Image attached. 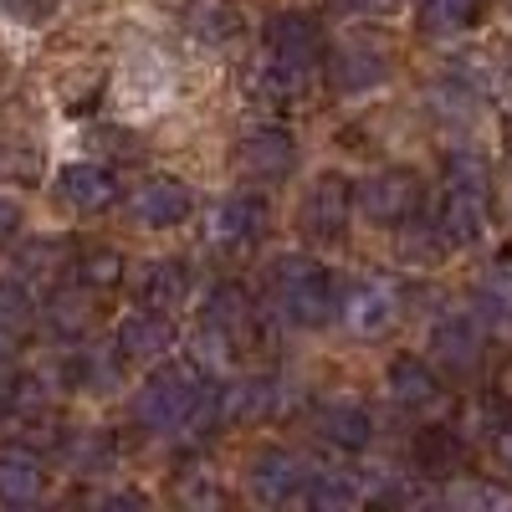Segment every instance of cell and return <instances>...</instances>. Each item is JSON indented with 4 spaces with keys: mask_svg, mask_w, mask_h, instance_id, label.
Wrapping results in <instances>:
<instances>
[{
    "mask_svg": "<svg viewBox=\"0 0 512 512\" xmlns=\"http://www.w3.org/2000/svg\"><path fill=\"white\" fill-rule=\"evenodd\" d=\"M210 400H216V390H210L200 359H164L134 395V420L149 436H180L210 420Z\"/></svg>",
    "mask_w": 512,
    "mask_h": 512,
    "instance_id": "6da1fadb",
    "label": "cell"
},
{
    "mask_svg": "<svg viewBox=\"0 0 512 512\" xmlns=\"http://www.w3.org/2000/svg\"><path fill=\"white\" fill-rule=\"evenodd\" d=\"M267 292H272V313L292 328H323L338 313V282L323 262L303 251H287L267 267Z\"/></svg>",
    "mask_w": 512,
    "mask_h": 512,
    "instance_id": "7a4b0ae2",
    "label": "cell"
},
{
    "mask_svg": "<svg viewBox=\"0 0 512 512\" xmlns=\"http://www.w3.org/2000/svg\"><path fill=\"white\" fill-rule=\"evenodd\" d=\"M262 344H267V328H262V308L251 303V292L241 282L210 287L205 313H200V349H210V364H231Z\"/></svg>",
    "mask_w": 512,
    "mask_h": 512,
    "instance_id": "3957f363",
    "label": "cell"
},
{
    "mask_svg": "<svg viewBox=\"0 0 512 512\" xmlns=\"http://www.w3.org/2000/svg\"><path fill=\"white\" fill-rule=\"evenodd\" d=\"M349 221H354V185L344 175H318L303 195V210H297V226H303L313 241H328L338 246L349 236Z\"/></svg>",
    "mask_w": 512,
    "mask_h": 512,
    "instance_id": "277c9868",
    "label": "cell"
},
{
    "mask_svg": "<svg viewBox=\"0 0 512 512\" xmlns=\"http://www.w3.org/2000/svg\"><path fill=\"white\" fill-rule=\"evenodd\" d=\"M354 205L374 226H405L420 210V180L410 169H379L374 180H364V190H354Z\"/></svg>",
    "mask_w": 512,
    "mask_h": 512,
    "instance_id": "5b68a950",
    "label": "cell"
},
{
    "mask_svg": "<svg viewBox=\"0 0 512 512\" xmlns=\"http://www.w3.org/2000/svg\"><path fill=\"white\" fill-rule=\"evenodd\" d=\"M431 354L436 364L451 374V379H466V374H477L482 359H487V333L472 313H451V318H436L431 328Z\"/></svg>",
    "mask_w": 512,
    "mask_h": 512,
    "instance_id": "8992f818",
    "label": "cell"
},
{
    "mask_svg": "<svg viewBox=\"0 0 512 512\" xmlns=\"http://www.w3.org/2000/svg\"><path fill=\"white\" fill-rule=\"evenodd\" d=\"M128 216H134L144 231H169V226H185L195 216V195L185 180L175 175H154L144 180L134 195H128Z\"/></svg>",
    "mask_w": 512,
    "mask_h": 512,
    "instance_id": "52a82bcc",
    "label": "cell"
},
{
    "mask_svg": "<svg viewBox=\"0 0 512 512\" xmlns=\"http://www.w3.org/2000/svg\"><path fill=\"white\" fill-rule=\"evenodd\" d=\"M492 226V195L487 185H446L436 231L446 246H477Z\"/></svg>",
    "mask_w": 512,
    "mask_h": 512,
    "instance_id": "ba28073f",
    "label": "cell"
},
{
    "mask_svg": "<svg viewBox=\"0 0 512 512\" xmlns=\"http://www.w3.org/2000/svg\"><path fill=\"white\" fill-rule=\"evenodd\" d=\"M303 482H308V461L297 456V451H287V446H262V451L246 461V487L262 497V502H272V507L297 502Z\"/></svg>",
    "mask_w": 512,
    "mask_h": 512,
    "instance_id": "9c48e42d",
    "label": "cell"
},
{
    "mask_svg": "<svg viewBox=\"0 0 512 512\" xmlns=\"http://www.w3.org/2000/svg\"><path fill=\"white\" fill-rule=\"evenodd\" d=\"M262 236H267V200L262 195L236 190L210 210V241L221 251H251Z\"/></svg>",
    "mask_w": 512,
    "mask_h": 512,
    "instance_id": "30bf717a",
    "label": "cell"
},
{
    "mask_svg": "<svg viewBox=\"0 0 512 512\" xmlns=\"http://www.w3.org/2000/svg\"><path fill=\"white\" fill-rule=\"evenodd\" d=\"M236 164L256 180H282L287 169L297 164V139L287 134L282 123H256L236 139Z\"/></svg>",
    "mask_w": 512,
    "mask_h": 512,
    "instance_id": "8fae6325",
    "label": "cell"
},
{
    "mask_svg": "<svg viewBox=\"0 0 512 512\" xmlns=\"http://www.w3.org/2000/svg\"><path fill=\"white\" fill-rule=\"evenodd\" d=\"M277 379L272 374H246L236 379L231 390H216V400H210V420L226 425V431H236V425H256L267 420L277 410Z\"/></svg>",
    "mask_w": 512,
    "mask_h": 512,
    "instance_id": "7c38bea8",
    "label": "cell"
},
{
    "mask_svg": "<svg viewBox=\"0 0 512 512\" xmlns=\"http://www.w3.org/2000/svg\"><path fill=\"white\" fill-rule=\"evenodd\" d=\"M169 349H175V323H169V313H154V308L128 313L113 333V354L123 364H154Z\"/></svg>",
    "mask_w": 512,
    "mask_h": 512,
    "instance_id": "4fadbf2b",
    "label": "cell"
},
{
    "mask_svg": "<svg viewBox=\"0 0 512 512\" xmlns=\"http://www.w3.org/2000/svg\"><path fill=\"white\" fill-rule=\"evenodd\" d=\"M262 36H267V57H277L287 67H303L308 72L323 57V26L308 11H277Z\"/></svg>",
    "mask_w": 512,
    "mask_h": 512,
    "instance_id": "5bb4252c",
    "label": "cell"
},
{
    "mask_svg": "<svg viewBox=\"0 0 512 512\" xmlns=\"http://www.w3.org/2000/svg\"><path fill=\"white\" fill-rule=\"evenodd\" d=\"M384 77H390V52L369 47V41H344V47H333V57H328V82L349 98L379 88Z\"/></svg>",
    "mask_w": 512,
    "mask_h": 512,
    "instance_id": "9a60e30c",
    "label": "cell"
},
{
    "mask_svg": "<svg viewBox=\"0 0 512 512\" xmlns=\"http://www.w3.org/2000/svg\"><path fill=\"white\" fill-rule=\"evenodd\" d=\"M57 195L77 216H98V210H108L118 200V175L108 164H67L57 175Z\"/></svg>",
    "mask_w": 512,
    "mask_h": 512,
    "instance_id": "2e32d148",
    "label": "cell"
},
{
    "mask_svg": "<svg viewBox=\"0 0 512 512\" xmlns=\"http://www.w3.org/2000/svg\"><path fill=\"white\" fill-rule=\"evenodd\" d=\"M338 313L349 318V328H354V333L379 338L384 328H390V323L400 318V297H395V287H390V282H359L349 297H338Z\"/></svg>",
    "mask_w": 512,
    "mask_h": 512,
    "instance_id": "e0dca14e",
    "label": "cell"
},
{
    "mask_svg": "<svg viewBox=\"0 0 512 512\" xmlns=\"http://www.w3.org/2000/svg\"><path fill=\"white\" fill-rule=\"evenodd\" d=\"M134 297H139V308H154V313L180 308L190 297V267L175 262V256L169 262H144L134 277Z\"/></svg>",
    "mask_w": 512,
    "mask_h": 512,
    "instance_id": "ac0fdd59",
    "label": "cell"
},
{
    "mask_svg": "<svg viewBox=\"0 0 512 512\" xmlns=\"http://www.w3.org/2000/svg\"><path fill=\"white\" fill-rule=\"evenodd\" d=\"M318 436H323L333 451H369V441H374V415H369L364 405H349V400L323 405V410H318Z\"/></svg>",
    "mask_w": 512,
    "mask_h": 512,
    "instance_id": "d6986e66",
    "label": "cell"
},
{
    "mask_svg": "<svg viewBox=\"0 0 512 512\" xmlns=\"http://www.w3.org/2000/svg\"><path fill=\"white\" fill-rule=\"evenodd\" d=\"M47 487V472H41V461L31 451H0V502L6 507H31Z\"/></svg>",
    "mask_w": 512,
    "mask_h": 512,
    "instance_id": "ffe728a7",
    "label": "cell"
},
{
    "mask_svg": "<svg viewBox=\"0 0 512 512\" xmlns=\"http://www.w3.org/2000/svg\"><path fill=\"white\" fill-rule=\"evenodd\" d=\"M384 379H390V395H395L400 405H410V410H431V405L441 400V379H436V369L425 364V359L400 354Z\"/></svg>",
    "mask_w": 512,
    "mask_h": 512,
    "instance_id": "44dd1931",
    "label": "cell"
},
{
    "mask_svg": "<svg viewBox=\"0 0 512 512\" xmlns=\"http://www.w3.org/2000/svg\"><path fill=\"white\" fill-rule=\"evenodd\" d=\"M62 461H67V472L77 477H103L118 466V441L108 431H72L62 441Z\"/></svg>",
    "mask_w": 512,
    "mask_h": 512,
    "instance_id": "7402d4cb",
    "label": "cell"
},
{
    "mask_svg": "<svg viewBox=\"0 0 512 512\" xmlns=\"http://www.w3.org/2000/svg\"><path fill=\"white\" fill-rule=\"evenodd\" d=\"M47 328L57 333V338H88V328H93V297H88V287H57L52 297H47Z\"/></svg>",
    "mask_w": 512,
    "mask_h": 512,
    "instance_id": "603a6c76",
    "label": "cell"
},
{
    "mask_svg": "<svg viewBox=\"0 0 512 512\" xmlns=\"http://www.w3.org/2000/svg\"><path fill=\"white\" fill-rule=\"evenodd\" d=\"M118 369H123V359L118 354H103V349H72L67 364H62L72 390H93V395H108V384H113Z\"/></svg>",
    "mask_w": 512,
    "mask_h": 512,
    "instance_id": "cb8c5ba5",
    "label": "cell"
},
{
    "mask_svg": "<svg viewBox=\"0 0 512 512\" xmlns=\"http://www.w3.org/2000/svg\"><path fill=\"white\" fill-rule=\"evenodd\" d=\"M410 451H415V472H420V477H446L451 466H461V436L446 431V425L420 431Z\"/></svg>",
    "mask_w": 512,
    "mask_h": 512,
    "instance_id": "d4e9b609",
    "label": "cell"
},
{
    "mask_svg": "<svg viewBox=\"0 0 512 512\" xmlns=\"http://www.w3.org/2000/svg\"><path fill=\"white\" fill-rule=\"evenodd\" d=\"M251 93L262 98L267 108H287V103H297V93H303V67H287V62L267 57L262 67L251 72Z\"/></svg>",
    "mask_w": 512,
    "mask_h": 512,
    "instance_id": "484cf974",
    "label": "cell"
},
{
    "mask_svg": "<svg viewBox=\"0 0 512 512\" xmlns=\"http://www.w3.org/2000/svg\"><path fill=\"white\" fill-rule=\"evenodd\" d=\"M482 21V0H420V31L456 36Z\"/></svg>",
    "mask_w": 512,
    "mask_h": 512,
    "instance_id": "4316f807",
    "label": "cell"
},
{
    "mask_svg": "<svg viewBox=\"0 0 512 512\" xmlns=\"http://www.w3.org/2000/svg\"><path fill=\"white\" fill-rule=\"evenodd\" d=\"M472 297H477V308H482V318L492 328H512V267L507 262L487 267Z\"/></svg>",
    "mask_w": 512,
    "mask_h": 512,
    "instance_id": "83f0119b",
    "label": "cell"
},
{
    "mask_svg": "<svg viewBox=\"0 0 512 512\" xmlns=\"http://www.w3.org/2000/svg\"><path fill=\"white\" fill-rule=\"evenodd\" d=\"M36 328V303L21 282H0V349L21 344V338Z\"/></svg>",
    "mask_w": 512,
    "mask_h": 512,
    "instance_id": "f1b7e54d",
    "label": "cell"
},
{
    "mask_svg": "<svg viewBox=\"0 0 512 512\" xmlns=\"http://www.w3.org/2000/svg\"><path fill=\"white\" fill-rule=\"evenodd\" d=\"M364 492L349 482V477H338V472H308L303 492H297V502H308V507H354Z\"/></svg>",
    "mask_w": 512,
    "mask_h": 512,
    "instance_id": "f546056e",
    "label": "cell"
},
{
    "mask_svg": "<svg viewBox=\"0 0 512 512\" xmlns=\"http://www.w3.org/2000/svg\"><path fill=\"white\" fill-rule=\"evenodd\" d=\"M190 31L200 36V41H226V36H236V6H231V0H195V6H190Z\"/></svg>",
    "mask_w": 512,
    "mask_h": 512,
    "instance_id": "4dcf8cb0",
    "label": "cell"
},
{
    "mask_svg": "<svg viewBox=\"0 0 512 512\" xmlns=\"http://www.w3.org/2000/svg\"><path fill=\"white\" fill-rule=\"evenodd\" d=\"M77 282L82 287H118L123 282V256L113 246H93V251H82L77 256Z\"/></svg>",
    "mask_w": 512,
    "mask_h": 512,
    "instance_id": "1f68e13d",
    "label": "cell"
},
{
    "mask_svg": "<svg viewBox=\"0 0 512 512\" xmlns=\"http://www.w3.org/2000/svg\"><path fill=\"white\" fill-rule=\"evenodd\" d=\"M405 226H410V231L400 236V256H405L410 267H425V262H436V256L446 251V241H441V231H436L431 221H415V216H410Z\"/></svg>",
    "mask_w": 512,
    "mask_h": 512,
    "instance_id": "d6a6232c",
    "label": "cell"
},
{
    "mask_svg": "<svg viewBox=\"0 0 512 512\" xmlns=\"http://www.w3.org/2000/svg\"><path fill=\"white\" fill-rule=\"evenodd\" d=\"M446 502L451 507H512V492L497 482H456L446 487Z\"/></svg>",
    "mask_w": 512,
    "mask_h": 512,
    "instance_id": "836d02e7",
    "label": "cell"
},
{
    "mask_svg": "<svg viewBox=\"0 0 512 512\" xmlns=\"http://www.w3.org/2000/svg\"><path fill=\"white\" fill-rule=\"evenodd\" d=\"M344 16H359V21H379V16H390L400 0H333Z\"/></svg>",
    "mask_w": 512,
    "mask_h": 512,
    "instance_id": "e575fe53",
    "label": "cell"
},
{
    "mask_svg": "<svg viewBox=\"0 0 512 512\" xmlns=\"http://www.w3.org/2000/svg\"><path fill=\"white\" fill-rule=\"evenodd\" d=\"M21 221H26L21 205H16V200H0V246H11V241L21 236Z\"/></svg>",
    "mask_w": 512,
    "mask_h": 512,
    "instance_id": "d590c367",
    "label": "cell"
},
{
    "mask_svg": "<svg viewBox=\"0 0 512 512\" xmlns=\"http://www.w3.org/2000/svg\"><path fill=\"white\" fill-rule=\"evenodd\" d=\"M180 497H185V502H216V507L226 502V492H221L216 482H210V477H200V482H185V487H180Z\"/></svg>",
    "mask_w": 512,
    "mask_h": 512,
    "instance_id": "8d00e7d4",
    "label": "cell"
},
{
    "mask_svg": "<svg viewBox=\"0 0 512 512\" xmlns=\"http://www.w3.org/2000/svg\"><path fill=\"white\" fill-rule=\"evenodd\" d=\"M6 6H11L16 16H26V21H41V16L57 6V0H6Z\"/></svg>",
    "mask_w": 512,
    "mask_h": 512,
    "instance_id": "74e56055",
    "label": "cell"
},
{
    "mask_svg": "<svg viewBox=\"0 0 512 512\" xmlns=\"http://www.w3.org/2000/svg\"><path fill=\"white\" fill-rule=\"evenodd\" d=\"M492 441H497V461H502V466H507V472H512V420L502 425V431H497Z\"/></svg>",
    "mask_w": 512,
    "mask_h": 512,
    "instance_id": "f35d334b",
    "label": "cell"
},
{
    "mask_svg": "<svg viewBox=\"0 0 512 512\" xmlns=\"http://www.w3.org/2000/svg\"><path fill=\"white\" fill-rule=\"evenodd\" d=\"M11 379V369H6V359H0V384H6Z\"/></svg>",
    "mask_w": 512,
    "mask_h": 512,
    "instance_id": "ab89813d",
    "label": "cell"
}]
</instances>
